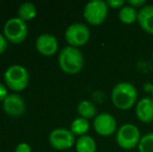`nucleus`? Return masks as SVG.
<instances>
[{
  "label": "nucleus",
  "mask_w": 153,
  "mask_h": 152,
  "mask_svg": "<svg viewBox=\"0 0 153 152\" xmlns=\"http://www.w3.org/2000/svg\"><path fill=\"white\" fill-rule=\"evenodd\" d=\"M111 102L120 110H128L137 103V90L131 82L121 81L111 90Z\"/></svg>",
  "instance_id": "nucleus-1"
},
{
  "label": "nucleus",
  "mask_w": 153,
  "mask_h": 152,
  "mask_svg": "<svg viewBox=\"0 0 153 152\" xmlns=\"http://www.w3.org/2000/svg\"><path fill=\"white\" fill-rule=\"evenodd\" d=\"M59 68L67 74L74 75L81 71L85 64L83 54L78 48L72 46L64 47L57 56Z\"/></svg>",
  "instance_id": "nucleus-2"
},
{
  "label": "nucleus",
  "mask_w": 153,
  "mask_h": 152,
  "mask_svg": "<svg viewBox=\"0 0 153 152\" xmlns=\"http://www.w3.org/2000/svg\"><path fill=\"white\" fill-rule=\"evenodd\" d=\"M4 85L14 92H21L27 87L29 83V73L25 67L21 65L10 66L3 75Z\"/></svg>",
  "instance_id": "nucleus-3"
},
{
  "label": "nucleus",
  "mask_w": 153,
  "mask_h": 152,
  "mask_svg": "<svg viewBox=\"0 0 153 152\" xmlns=\"http://www.w3.org/2000/svg\"><path fill=\"white\" fill-rule=\"evenodd\" d=\"M140 129L132 123H125L119 127L116 132V142L120 148L131 150L139 146L141 141Z\"/></svg>",
  "instance_id": "nucleus-4"
},
{
  "label": "nucleus",
  "mask_w": 153,
  "mask_h": 152,
  "mask_svg": "<svg viewBox=\"0 0 153 152\" xmlns=\"http://www.w3.org/2000/svg\"><path fill=\"white\" fill-rule=\"evenodd\" d=\"M108 6L106 1L103 0H92L85 5L83 8V18L93 26L101 25L107 18Z\"/></svg>",
  "instance_id": "nucleus-5"
},
{
  "label": "nucleus",
  "mask_w": 153,
  "mask_h": 152,
  "mask_svg": "<svg viewBox=\"0 0 153 152\" xmlns=\"http://www.w3.org/2000/svg\"><path fill=\"white\" fill-rule=\"evenodd\" d=\"M28 35L26 22L18 17L8 19L3 26V36L12 44H21Z\"/></svg>",
  "instance_id": "nucleus-6"
},
{
  "label": "nucleus",
  "mask_w": 153,
  "mask_h": 152,
  "mask_svg": "<svg viewBox=\"0 0 153 152\" xmlns=\"http://www.w3.org/2000/svg\"><path fill=\"white\" fill-rule=\"evenodd\" d=\"M91 38V31L85 23H73L67 27L65 31V40L68 46L75 48L85 46Z\"/></svg>",
  "instance_id": "nucleus-7"
},
{
  "label": "nucleus",
  "mask_w": 153,
  "mask_h": 152,
  "mask_svg": "<svg viewBox=\"0 0 153 152\" xmlns=\"http://www.w3.org/2000/svg\"><path fill=\"white\" fill-rule=\"evenodd\" d=\"M48 141L51 147L55 150H67L73 147L76 143L75 136L70 129L67 128H55L49 133Z\"/></svg>",
  "instance_id": "nucleus-8"
},
{
  "label": "nucleus",
  "mask_w": 153,
  "mask_h": 152,
  "mask_svg": "<svg viewBox=\"0 0 153 152\" xmlns=\"http://www.w3.org/2000/svg\"><path fill=\"white\" fill-rule=\"evenodd\" d=\"M94 129L101 136H111L118 130L117 120L111 114L101 113L94 118L93 121Z\"/></svg>",
  "instance_id": "nucleus-9"
},
{
  "label": "nucleus",
  "mask_w": 153,
  "mask_h": 152,
  "mask_svg": "<svg viewBox=\"0 0 153 152\" xmlns=\"http://www.w3.org/2000/svg\"><path fill=\"white\" fill-rule=\"evenodd\" d=\"M36 49L44 56H52L59 51V41L53 35L42 33L36 40Z\"/></svg>",
  "instance_id": "nucleus-10"
},
{
  "label": "nucleus",
  "mask_w": 153,
  "mask_h": 152,
  "mask_svg": "<svg viewBox=\"0 0 153 152\" xmlns=\"http://www.w3.org/2000/svg\"><path fill=\"white\" fill-rule=\"evenodd\" d=\"M2 108L6 115L10 117H20L25 113L26 104L19 94H10L2 102Z\"/></svg>",
  "instance_id": "nucleus-11"
},
{
  "label": "nucleus",
  "mask_w": 153,
  "mask_h": 152,
  "mask_svg": "<svg viewBox=\"0 0 153 152\" xmlns=\"http://www.w3.org/2000/svg\"><path fill=\"white\" fill-rule=\"evenodd\" d=\"M135 115L142 123L153 122V98L144 97L135 104Z\"/></svg>",
  "instance_id": "nucleus-12"
},
{
  "label": "nucleus",
  "mask_w": 153,
  "mask_h": 152,
  "mask_svg": "<svg viewBox=\"0 0 153 152\" xmlns=\"http://www.w3.org/2000/svg\"><path fill=\"white\" fill-rule=\"evenodd\" d=\"M137 23L145 33L153 35V4H146L139 10Z\"/></svg>",
  "instance_id": "nucleus-13"
},
{
  "label": "nucleus",
  "mask_w": 153,
  "mask_h": 152,
  "mask_svg": "<svg viewBox=\"0 0 153 152\" xmlns=\"http://www.w3.org/2000/svg\"><path fill=\"white\" fill-rule=\"evenodd\" d=\"M137 16H139V10L127 3L119 10V15H118L119 20L123 24L126 25L133 24L135 21L137 22Z\"/></svg>",
  "instance_id": "nucleus-14"
},
{
  "label": "nucleus",
  "mask_w": 153,
  "mask_h": 152,
  "mask_svg": "<svg viewBox=\"0 0 153 152\" xmlns=\"http://www.w3.org/2000/svg\"><path fill=\"white\" fill-rule=\"evenodd\" d=\"M76 152H97L96 141L89 134L79 136L75 143Z\"/></svg>",
  "instance_id": "nucleus-15"
},
{
  "label": "nucleus",
  "mask_w": 153,
  "mask_h": 152,
  "mask_svg": "<svg viewBox=\"0 0 153 152\" xmlns=\"http://www.w3.org/2000/svg\"><path fill=\"white\" fill-rule=\"evenodd\" d=\"M77 114L83 119H94L97 116L96 105L90 100H81L77 104Z\"/></svg>",
  "instance_id": "nucleus-16"
},
{
  "label": "nucleus",
  "mask_w": 153,
  "mask_h": 152,
  "mask_svg": "<svg viewBox=\"0 0 153 152\" xmlns=\"http://www.w3.org/2000/svg\"><path fill=\"white\" fill-rule=\"evenodd\" d=\"M36 14H38L36 6L31 2L21 3L18 8V18H20L24 22L33 20L36 17Z\"/></svg>",
  "instance_id": "nucleus-17"
},
{
  "label": "nucleus",
  "mask_w": 153,
  "mask_h": 152,
  "mask_svg": "<svg viewBox=\"0 0 153 152\" xmlns=\"http://www.w3.org/2000/svg\"><path fill=\"white\" fill-rule=\"evenodd\" d=\"M90 129V122L89 120L83 119L81 117H78L76 119H74L72 121L70 125V130L72 131V133L74 134L75 136H85L87 132L89 131Z\"/></svg>",
  "instance_id": "nucleus-18"
},
{
  "label": "nucleus",
  "mask_w": 153,
  "mask_h": 152,
  "mask_svg": "<svg viewBox=\"0 0 153 152\" xmlns=\"http://www.w3.org/2000/svg\"><path fill=\"white\" fill-rule=\"evenodd\" d=\"M137 149L139 152H153V132H148L142 136Z\"/></svg>",
  "instance_id": "nucleus-19"
},
{
  "label": "nucleus",
  "mask_w": 153,
  "mask_h": 152,
  "mask_svg": "<svg viewBox=\"0 0 153 152\" xmlns=\"http://www.w3.org/2000/svg\"><path fill=\"white\" fill-rule=\"evenodd\" d=\"M108 8L111 10H121L123 6L126 4V2L123 0H107L106 1Z\"/></svg>",
  "instance_id": "nucleus-20"
},
{
  "label": "nucleus",
  "mask_w": 153,
  "mask_h": 152,
  "mask_svg": "<svg viewBox=\"0 0 153 152\" xmlns=\"http://www.w3.org/2000/svg\"><path fill=\"white\" fill-rule=\"evenodd\" d=\"M127 4L137 8H137L141 10L142 7H144L146 5V0H129V1H127Z\"/></svg>",
  "instance_id": "nucleus-21"
},
{
  "label": "nucleus",
  "mask_w": 153,
  "mask_h": 152,
  "mask_svg": "<svg viewBox=\"0 0 153 152\" xmlns=\"http://www.w3.org/2000/svg\"><path fill=\"white\" fill-rule=\"evenodd\" d=\"M8 95V87L4 83L0 82V102H3Z\"/></svg>",
  "instance_id": "nucleus-22"
},
{
  "label": "nucleus",
  "mask_w": 153,
  "mask_h": 152,
  "mask_svg": "<svg viewBox=\"0 0 153 152\" xmlns=\"http://www.w3.org/2000/svg\"><path fill=\"white\" fill-rule=\"evenodd\" d=\"M15 152H31V147L27 143H20L17 145Z\"/></svg>",
  "instance_id": "nucleus-23"
},
{
  "label": "nucleus",
  "mask_w": 153,
  "mask_h": 152,
  "mask_svg": "<svg viewBox=\"0 0 153 152\" xmlns=\"http://www.w3.org/2000/svg\"><path fill=\"white\" fill-rule=\"evenodd\" d=\"M7 48V40L3 36V33H0V55L4 52Z\"/></svg>",
  "instance_id": "nucleus-24"
},
{
  "label": "nucleus",
  "mask_w": 153,
  "mask_h": 152,
  "mask_svg": "<svg viewBox=\"0 0 153 152\" xmlns=\"http://www.w3.org/2000/svg\"><path fill=\"white\" fill-rule=\"evenodd\" d=\"M151 94H152V98H153V90H152V92H151Z\"/></svg>",
  "instance_id": "nucleus-25"
},
{
  "label": "nucleus",
  "mask_w": 153,
  "mask_h": 152,
  "mask_svg": "<svg viewBox=\"0 0 153 152\" xmlns=\"http://www.w3.org/2000/svg\"><path fill=\"white\" fill-rule=\"evenodd\" d=\"M152 59H153V51H152Z\"/></svg>",
  "instance_id": "nucleus-26"
}]
</instances>
